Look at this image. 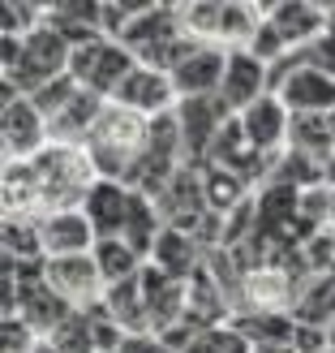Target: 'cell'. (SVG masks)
Masks as SVG:
<instances>
[{
    "label": "cell",
    "mask_w": 335,
    "mask_h": 353,
    "mask_svg": "<svg viewBox=\"0 0 335 353\" xmlns=\"http://www.w3.org/2000/svg\"><path fill=\"white\" fill-rule=\"evenodd\" d=\"M82 91V86L74 82V78H56V82H47V86H39V91H34L30 95V103H34V108H39L43 117H47V125H52V121H56L65 108H69V103H74V95Z\"/></svg>",
    "instance_id": "cell-20"
},
{
    "label": "cell",
    "mask_w": 335,
    "mask_h": 353,
    "mask_svg": "<svg viewBox=\"0 0 335 353\" xmlns=\"http://www.w3.org/2000/svg\"><path fill=\"white\" fill-rule=\"evenodd\" d=\"M233 112L224 108L219 95L206 99H181L176 103V125H181V143H185V160H206L215 151L219 134L228 130Z\"/></svg>",
    "instance_id": "cell-8"
},
{
    "label": "cell",
    "mask_w": 335,
    "mask_h": 353,
    "mask_svg": "<svg viewBox=\"0 0 335 353\" xmlns=\"http://www.w3.org/2000/svg\"><path fill=\"white\" fill-rule=\"evenodd\" d=\"M267 17V5H245V0H189L181 5V22L193 39L215 48H250Z\"/></svg>",
    "instance_id": "cell-3"
},
{
    "label": "cell",
    "mask_w": 335,
    "mask_h": 353,
    "mask_svg": "<svg viewBox=\"0 0 335 353\" xmlns=\"http://www.w3.org/2000/svg\"><path fill=\"white\" fill-rule=\"evenodd\" d=\"M327 130H331V138H335V112H331V117H327Z\"/></svg>",
    "instance_id": "cell-25"
},
{
    "label": "cell",
    "mask_w": 335,
    "mask_h": 353,
    "mask_svg": "<svg viewBox=\"0 0 335 353\" xmlns=\"http://www.w3.org/2000/svg\"><path fill=\"white\" fill-rule=\"evenodd\" d=\"M237 130L245 138V147L254 155H275L279 147H288V130H292V112L284 108L279 95H262L258 103H250L241 117H237Z\"/></svg>",
    "instance_id": "cell-11"
},
{
    "label": "cell",
    "mask_w": 335,
    "mask_h": 353,
    "mask_svg": "<svg viewBox=\"0 0 335 353\" xmlns=\"http://www.w3.org/2000/svg\"><path fill=\"white\" fill-rule=\"evenodd\" d=\"M43 276L74 310H95L108 297V285L95 268V254H78V259H43Z\"/></svg>",
    "instance_id": "cell-9"
},
{
    "label": "cell",
    "mask_w": 335,
    "mask_h": 353,
    "mask_svg": "<svg viewBox=\"0 0 335 353\" xmlns=\"http://www.w3.org/2000/svg\"><path fill=\"white\" fill-rule=\"evenodd\" d=\"M262 95H271V65L262 57H254L250 48H233L228 52V65H224V86H219L224 108L233 117H241Z\"/></svg>",
    "instance_id": "cell-10"
},
{
    "label": "cell",
    "mask_w": 335,
    "mask_h": 353,
    "mask_svg": "<svg viewBox=\"0 0 335 353\" xmlns=\"http://www.w3.org/2000/svg\"><path fill=\"white\" fill-rule=\"evenodd\" d=\"M34 353H56V345H52V341H39V345H34Z\"/></svg>",
    "instance_id": "cell-23"
},
{
    "label": "cell",
    "mask_w": 335,
    "mask_h": 353,
    "mask_svg": "<svg viewBox=\"0 0 335 353\" xmlns=\"http://www.w3.org/2000/svg\"><path fill=\"white\" fill-rule=\"evenodd\" d=\"M0 147H5V164H30L34 155H43L52 147L47 117L30 99H17L9 108H0Z\"/></svg>",
    "instance_id": "cell-6"
},
{
    "label": "cell",
    "mask_w": 335,
    "mask_h": 353,
    "mask_svg": "<svg viewBox=\"0 0 335 353\" xmlns=\"http://www.w3.org/2000/svg\"><path fill=\"white\" fill-rule=\"evenodd\" d=\"M0 17H5V26H0V34H13V39H26V34H34L43 22H47V5H39V0H5V9H0Z\"/></svg>",
    "instance_id": "cell-19"
},
{
    "label": "cell",
    "mask_w": 335,
    "mask_h": 353,
    "mask_svg": "<svg viewBox=\"0 0 335 353\" xmlns=\"http://www.w3.org/2000/svg\"><path fill=\"white\" fill-rule=\"evenodd\" d=\"M271 95L284 99V108L292 117H331L335 112V74L323 65H296L288 74H279L271 82Z\"/></svg>",
    "instance_id": "cell-5"
},
{
    "label": "cell",
    "mask_w": 335,
    "mask_h": 353,
    "mask_svg": "<svg viewBox=\"0 0 335 353\" xmlns=\"http://www.w3.org/2000/svg\"><path fill=\"white\" fill-rule=\"evenodd\" d=\"M318 176H323V181L327 185H335V151L327 155V160H323V168H318Z\"/></svg>",
    "instance_id": "cell-22"
},
{
    "label": "cell",
    "mask_w": 335,
    "mask_h": 353,
    "mask_svg": "<svg viewBox=\"0 0 335 353\" xmlns=\"http://www.w3.org/2000/svg\"><path fill=\"white\" fill-rule=\"evenodd\" d=\"M91 254H95V268H99V276H103L108 289H120V285H129V280H138L147 272V259L138 254L129 241H120V237H103Z\"/></svg>",
    "instance_id": "cell-16"
},
{
    "label": "cell",
    "mask_w": 335,
    "mask_h": 353,
    "mask_svg": "<svg viewBox=\"0 0 335 353\" xmlns=\"http://www.w3.org/2000/svg\"><path fill=\"white\" fill-rule=\"evenodd\" d=\"M56 345V353H99V341H95V319L91 310H74L69 319L47 336Z\"/></svg>",
    "instance_id": "cell-18"
},
{
    "label": "cell",
    "mask_w": 335,
    "mask_h": 353,
    "mask_svg": "<svg viewBox=\"0 0 335 353\" xmlns=\"http://www.w3.org/2000/svg\"><path fill=\"white\" fill-rule=\"evenodd\" d=\"M116 108H125V112H138V117H147V121H160L168 112H176V86L172 78L164 74V69H155V65H133L125 82L116 86V95H112Z\"/></svg>",
    "instance_id": "cell-7"
},
{
    "label": "cell",
    "mask_w": 335,
    "mask_h": 353,
    "mask_svg": "<svg viewBox=\"0 0 335 353\" xmlns=\"http://www.w3.org/2000/svg\"><path fill=\"white\" fill-rule=\"evenodd\" d=\"M323 353H335V349H323Z\"/></svg>",
    "instance_id": "cell-27"
},
{
    "label": "cell",
    "mask_w": 335,
    "mask_h": 353,
    "mask_svg": "<svg viewBox=\"0 0 335 353\" xmlns=\"http://www.w3.org/2000/svg\"><path fill=\"white\" fill-rule=\"evenodd\" d=\"M327 17H331V26H327V30H335V5H327Z\"/></svg>",
    "instance_id": "cell-24"
},
{
    "label": "cell",
    "mask_w": 335,
    "mask_h": 353,
    "mask_svg": "<svg viewBox=\"0 0 335 353\" xmlns=\"http://www.w3.org/2000/svg\"><path fill=\"white\" fill-rule=\"evenodd\" d=\"M224 65H228V48L215 43H198L189 57L172 69V86H176V99H206V95H219L224 86Z\"/></svg>",
    "instance_id": "cell-12"
},
{
    "label": "cell",
    "mask_w": 335,
    "mask_h": 353,
    "mask_svg": "<svg viewBox=\"0 0 335 353\" xmlns=\"http://www.w3.org/2000/svg\"><path fill=\"white\" fill-rule=\"evenodd\" d=\"M39 241H43V259H78V254H91L99 237L91 220L78 211H52V216L39 220Z\"/></svg>",
    "instance_id": "cell-13"
},
{
    "label": "cell",
    "mask_w": 335,
    "mask_h": 353,
    "mask_svg": "<svg viewBox=\"0 0 335 353\" xmlns=\"http://www.w3.org/2000/svg\"><path fill=\"white\" fill-rule=\"evenodd\" d=\"M39 341L43 336L26 319H5V323H0V345H5V353H34Z\"/></svg>",
    "instance_id": "cell-21"
},
{
    "label": "cell",
    "mask_w": 335,
    "mask_h": 353,
    "mask_svg": "<svg viewBox=\"0 0 335 353\" xmlns=\"http://www.w3.org/2000/svg\"><path fill=\"white\" fill-rule=\"evenodd\" d=\"M292 323H314V327H331L335 323V276L314 280L305 289V297H296Z\"/></svg>",
    "instance_id": "cell-17"
},
{
    "label": "cell",
    "mask_w": 335,
    "mask_h": 353,
    "mask_svg": "<svg viewBox=\"0 0 335 353\" xmlns=\"http://www.w3.org/2000/svg\"><path fill=\"white\" fill-rule=\"evenodd\" d=\"M99 181L82 147L52 143L30 164H5V220H43L52 211H78Z\"/></svg>",
    "instance_id": "cell-1"
},
{
    "label": "cell",
    "mask_w": 335,
    "mask_h": 353,
    "mask_svg": "<svg viewBox=\"0 0 335 353\" xmlns=\"http://www.w3.org/2000/svg\"><path fill=\"white\" fill-rule=\"evenodd\" d=\"M103 108H108V99H99L91 91H78L74 103L52 121V143H56V147H86V138L95 134Z\"/></svg>",
    "instance_id": "cell-15"
},
{
    "label": "cell",
    "mask_w": 335,
    "mask_h": 353,
    "mask_svg": "<svg viewBox=\"0 0 335 353\" xmlns=\"http://www.w3.org/2000/svg\"><path fill=\"white\" fill-rule=\"evenodd\" d=\"M138 61L125 52V43L120 39H95V43H82L74 48V61H69V78H74L82 91H91L99 99L116 95V86L125 82V74L133 69Z\"/></svg>",
    "instance_id": "cell-4"
},
{
    "label": "cell",
    "mask_w": 335,
    "mask_h": 353,
    "mask_svg": "<svg viewBox=\"0 0 335 353\" xmlns=\"http://www.w3.org/2000/svg\"><path fill=\"white\" fill-rule=\"evenodd\" d=\"M327 336H331V349H335V323H331V327H327Z\"/></svg>",
    "instance_id": "cell-26"
},
{
    "label": "cell",
    "mask_w": 335,
    "mask_h": 353,
    "mask_svg": "<svg viewBox=\"0 0 335 353\" xmlns=\"http://www.w3.org/2000/svg\"><path fill=\"white\" fill-rule=\"evenodd\" d=\"M133 185H120V181H99L91 185V194H86V203H82V216L91 220L95 228V237H120L125 233V224H129V211H133Z\"/></svg>",
    "instance_id": "cell-14"
},
{
    "label": "cell",
    "mask_w": 335,
    "mask_h": 353,
    "mask_svg": "<svg viewBox=\"0 0 335 353\" xmlns=\"http://www.w3.org/2000/svg\"><path fill=\"white\" fill-rule=\"evenodd\" d=\"M147 147H151V121L108 103L82 151L103 181H120V185L138 190V176H142V164H147Z\"/></svg>",
    "instance_id": "cell-2"
}]
</instances>
